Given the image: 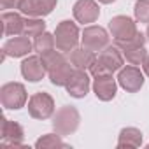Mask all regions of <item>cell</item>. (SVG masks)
<instances>
[{"label": "cell", "mask_w": 149, "mask_h": 149, "mask_svg": "<svg viewBox=\"0 0 149 149\" xmlns=\"http://www.w3.org/2000/svg\"><path fill=\"white\" fill-rule=\"evenodd\" d=\"M81 116L79 111L72 105H63L53 114V128L60 135H70L79 128Z\"/></svg>", "instance_id": "obj_3"}, {"label": "cell", "mask_w": 149, "mask_h": 149, "mask_svg": "<svg viewBox=\"0 0 149 149\" xmlns=\"http://www.w3.org/2000/svg\"><path fill=\"white\" fill-rule=\"evenodd\" d=\"M23 0H0V7L4 11H9V9H19Z\"/></svg>", "instance_id": "obj_27"}, {"label": "cell", "mask_w": 149, "mask_h": 149, "mask_svg": "<svg viewBox=\"0 0 149 149\" xmlns=\"http://www.w3.org/2000/svg\"><path fill=\"white\" fill-rule=\"evenodd\" d=\"M123 54H125V58H126V61L130 63V65H142L144 63V60H146V56H147V49L142 46V47H135V49H130V51H123Z\"/></svg>", "instance_id": "obj_25"}, {"label": "cell", "mask_w": 149, "mask_h": 149, "mask_svg": "<svg viewBox=\"0 0 149 149\" xmlns=\"http://www.w3.org/2000/svg\"><path fill=\"white\" fill-rule=\"evenodd\" d=\"M46 32V23L42 18H25V30H23V35L26 37H37L40 33Z\"/></svg>", "instance_id": "obj_21"}, {"label": "cell", "mask_w": 149, "mask_h": 149, "mask_svg": "<svg viewBox=\"0 0 149 149\" xmlns=\"http://www.w3.org/2000/svg\"><path fill=\"white\" fill-rule=\"evenodd\" d=\"M54 47H56L54 33L44 32V33L37 35L35 40H33V49H35L39 54H42V53H46V51H51V49H54Z\"/></svg>", "instance_id": "obj_22"}, {"label": "cell", "mask_w": 149, "mask_h": 149, "mask_svg": "<svg viewBox=\"0 0 149 149\" xmlns=\"http://www.w3.org/2000/svg\"><path fill=\"white\" fill-rule=\"evenodd\" d=\"M111 42V37L107 33L105 28L97 26V25H90L83 30L81 33V44L95 53H100L102 49H105Z\"/></svg>", "instance_id": "obj_6"}, {"label": "cell", "mask_w": 149, "mask_h": 149, "mask_svg": "<svg viewBox=\"0 0 149 149\" xmlns=\"http://www.w3.org/2000/svg\"><path fill=\"white\" fill-rule=\"evenodd\" d=\"M68 60L70 63L76 67V68H81V70H90V67L93 65L95 58H97V53L88 49V47H76V49H72L68 53Z\"/></svg>", "instance_id": "obj_18"}, {"label": "cell", "mask_w": 149, "mask_h": 149, "mask_svg": "<svg viewBox=\"0 0 149 149\" xmlns=\"http://www.w3.org/2000/svg\"><path fill=\"white\" fill-rule=\"evenodd\" d=\"M109 32L116 40H125V39H130L133 37L139 30H137V23L128 18V16H114L111 21H109Z\"/></svg>", "instance_id": "obj_9"}, {"label": "cell", "mask_w": 149, "mask_h": 149, "mask_svg": "<svg viewBox=\"0 0 149 149\" xmlns=\"http://www.w3.org/2000/svg\"><path fill=\"white\" fill-rule=\"evenodd\" d=\"M58 0H23L19 13L28 18H42L53 13Z\"/></svg>", "instance_id": "obj_13"}, {"label": "cell", "mask_w": 149, "mask_h": 149, "mask_svg": "<svg viewBox=\"0 0 149 149\" xmlns=\"http://www.w3.org/2000/svg\"><path fill=\"white\" fill-rule=\"evenodd\" d=\"M72 13H74V18H76L77 23L90 25L98 19L100 7L97 4V0H77L72 7Z\"/></svg>", "instance_id": "obj_10"}, {"label": "cell", "mask_w": 149, "mask_h": 149, "mask_svg": "<svg viewBox=\"0 0 149 149\" xmlns=\"http://www.w3.org/2000/svg\"><path fill=\"white\" fill-rule=\"evenodd\" d=\"M47 74L40 54H30L21 61V76L30 83H39Z\"/></svg>", "instance_id": "obj_11"}, {"label": "cell", "mask_w": 149, "mask_h": 149, "mask_svg": "<svg viewBox=\"0 0 149 149\" xmlns=\"http://www.w3.org/2000/svg\"><path fill=\"white\" fill-rule=\"evenodd\" d=\"M91 88V83H90V76H88V72L86 70H81V68H76L72 74V77L70 81L67 83L65 90L70 97L74 98H84L88 95Z\"/></svg>", "instance_id": "obj_12"}, {"label": "cell", "mask_w": 149, "mask_h": 149, "mask_svg": "<svg viewBox=\"0 0 149 149\" xmlns=\"http://www.w3.org/2000/svg\"><path fill=\"white\" fill-rule=\"evenodd\" d=\"M0 102L6 109L11 111H18L25 107V104L28 102L26 88L21 83H6L0 88Z\"/></svg>", "instance_id": "obj_4"}, {"label": "cell", "mask_w": 149, "mask_h": 149, "mask_svg": "<svg viewBox=\"0 0 149 149\" xmlns=\"http://www.w3.org/2000/svg\"><path fill=\"white\" fill-rule=\"evenodd\" d=\"M97 2H100V4H112V2H116V0H97Z\"/></svg>", "instance_id": "obj_29"}, {"label": "cell", "mask_w": 149, "mask_h": 149, "mask_svg": "<svg viewBox=\"0 0 149 149\" xmlns=\"http://www.w3.org/2000/svg\"><path fill=\"white\" fill-rule=\"evenodd\" d=\"M2 21V32L7 37H14V35H23L25 30V18L16 13V11H4L0 16Z\"/></svg>", "instance_id": "obj_15"}, {"label": "cell", "mask_w": 149, "mask_h": 149, "mask_svg": "<svg viewBox=\"0 0 149 149\" xmlns=\"http://www.w3.org/2000/svg\"><path fill=\"white\" fill-rule=\"evenodd\" d=\"M56 112L54 100L46 91H37L28 98V114L33 119H49Z\"/></svg>", "instance_id": "obj_5"}, {"label": "cell", "mask_w": 149, "mask_h": 149, "mask_svg": "<svg viewBox=\"0 0 149 149\" xmlns=\"http://www.w3.org/2000/svg\"><path fill=\"white\" fill-rule=\"evenodd\" d=\"M119 149H130V147H140L142 146V132L135 126H126L119 132L118 144Z\"/></svg>", "instance_id": "obj_19"}, {"label": "cell", "mask_w": 149, "mask_h": 149, "mask_svg": "<svg viewBox=\"0 0 149 149\" xmlns=\"http://www.w3.org/2000/svg\"><path fill=\"white\" fill-rule=\"evenodd\" d=\"M147 146H149V144H147Z\"/></svg>", "instance_id": "obj_31"}, {"label": "cell", "mask_w": 149, "mask_h": 149, "mask_svg": "<svg viewBox=\"0 0 149 149\" xmlns=\"http://www.w3.org/2000/svg\"><path fill=\"white\" fill-rule=\"evenodd\" d=\"M74 70H76V67L70 63V60H63L61 63H58L54 68H51L47 72V76H49V81L54 86H67V83L70 81Z\"/></svg>", "instance_id": "obj_17"}, {"label": "cell", "mask_w": 149, "mask_h": 149, "mask_svg": "<svg viewBox=\"0 0 149 149\" xmlns=\"http://www.w3.org/2000/svg\"><path fill=\"white\" fill-rule=\"evenodd\" d=\"M32 49H33V44H32L30 37L14 35L9 40H6V44L2 47V53H6L7 56H13V58H21V56H28L32 53Z\"/></svg>", "instance_id": "obj_14"}, {"label": "cell", "mask_w": 149, "mask_h": 149, "mask_svg": "<svg viewBox=\"0 0 149 149\" xmlns=\"http://www.w3.org/2000/svg\"><path fill=\"white\" fill-rule=\"evenodd\" d=\"M54 40H56V49H60L61 53H70L72 49H76L77 44L81 42V33L77 25L68 19L58 23L54 30Z\"/></svg>", "instance_id": "obj_2"}, {"label": "cell", "mask_w": 149, "mask_h": 149, "mask_svg": "<svg viewBox=\"0 0 149 149\" xmlns=\"http://www.w3.org/2000/svg\"><path fill=\"white\" fill-rule=\"evenodd\" d=\"M37 149H56V147H67V144L61 140V135L56 133H46L40 139H37L35 142Z\"/></svg>", "instance_id": "obj_20"}, {"label": "cell", "mask_w": 149, "mask_h": 149, "mask_svg": "<svg viewBox=\"0 0 149 149\" xmlns=\"http://www.w3.org/2000/svg\"><path fill=\"white\" fill-rule=\"evenodd\" d=\"M114 44H116L121 51H130V49H135V47H142V46L146 44V35L140 33V32H137L133 37L125 39V40H116Z\"/></svg>", "instance_id": "obj_24"}, {"label": "cell", "mask_w": 149, "mask_h": 149, "mask_svg": "<svg viewBox=\"0 0 149 149\" xmlns=\"http://www.w3.org/2000/svg\"><path fill=\"white\" fill-rule=\"evenodd\" d=\"M123 63H125L123 51L116 44L107 46L105 49L97 53V58H95L93 65L90 67V74L93 77L100 76V74H114V72H118V70H121L125 67Z\"/></svg>", "instance_id": "obj_1"}, {"label": "cell", "mask_w": 149, "mask_h": 149, "mask_svg": "<svg viewBox=\"0 0 149 149\" xmlns=\"http://www.w3.org/2000/svg\"><path fill=\"white\" fill-rule=\"evenodd\" d=\"M93 93L102 102H111L118 93V79L112 77V74H100L93 77Z\"/></svg>", "instance_id": "obj_8"}, {"label": "cell", "mask_w": 149, "mask_h": 149, "mask_svg": "<svg viewBox=\"0 0 149 149\" xmlns=\"http://www.w3.org/2000/svg\"><path fill=\"white\" fill-rule=\"evenodd\" d=\"M116 79H118V84L128 93H137L144 86V74L135 65H126L121 70H118Z\"/></svg>", "instance_id": "obj_7"}, {"label": "cell", "mask_w": 149, "mask_h": 149, "mask_svg": "<svg viewBox=\"0 0 149 149\" xmlns=\"http://www.w3.org/2000/svg\"><path fill=\"white\" fill-rule=\"evenodd\" d=\"M146 37L149 39V25H147V32H146Z\"/></svg>", "instance_id": "obj_30"}, {"label": "cell", "mask_w": 149, "mask_h": 149, "mask_svg": "<svg viewBox=\"0 0 149 149\" xmlns=\"http://www.w3.org/2000/svg\"><path fill=\"white\" fill-rule=\"evenodd\" d=\"M133 14L139 23L149 25V0H137L133 7Z\"/></svg>", "instance_id": "obj_26"}, {"label": "cell", "mask_w": 149, "mask_h": 149, "mask_svg": "<svg viewBox=\"0 0 149 149\" xmlns=\"http://www.w3.org/2000/svg\"><path fill=\"white\" fill-rule=\"evenodd\" d=\"M40 58H42V61H44V67H46V70L49 72L51 68H54L58 63H61L63 60H67L65 58V53H61L60 49H51V51H46V53H42L40 54Z\"/></svg>", "instance_id": "obj_23"}, {"label": "cell", "mask_w": 149, "mask_h": 149, "mask_svg": "<svg viewBox=\"0 0 149 149\" xmlns=\"http://www.w3.org/2000/svg\"><path fill=\"white\" fill-rule=\"evenodd\" d=\"M23 139H25L23 126L19 123H16V121L4 119V123H2V140H4V144L21 146L23 144Z\"/></svg>", "instance_id": "obj_16"}, {"label": "cell", "mask_w": 149, "mask_h": 149, "mask_svg": "<svg viewBox=\"0 0 149 149\" xmlns=\"http://www.w3.org/2000/svg\"><path fill=\"white\" fill-rule=\"evenodd\" d=\"M142 68H144V74L149 77V54L146 56V60H144V63H142Z\"/></svg>", "instance_id": "obj_28"}]
</instances>
